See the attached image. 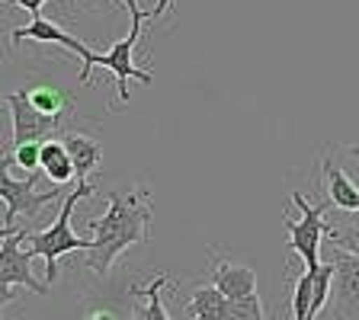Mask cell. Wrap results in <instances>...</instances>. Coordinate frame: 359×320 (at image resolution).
Returning a JSON list of instances; mask_svg holds the SVG:
<instances>
[{
  "mask_svg": "<svg viewBox=\"0 0 359 320\" xmlns=\"http://www.w3.org/2000/svg\"><path fill=\"white\" fill-rule=\"evenodd\" d=\"M13 4H16V7H22V10H29L32 16H39V13H42V7L48 4V0H13Z\"/></svg>",
  "mask_w": 359,
  "mask_h": 320,
  "instance_id": "ffe728a7",
  "label": "cell"
},
{
  "mask_svg": "<svg viewBox=\"0 0 359 320\" xmlns=\"http://www.w3.org/2000/svg\"><path fill=\"white\" fill-rule=\"evenodd\" d=\"M321 173H324V189H327L330 205L340 211H350V215L359 211V186L330 160V157L321 160Z\"/></svg>",
  "mask_w": 359,
  "mask_h": 320,
  "instance_id": "30bf717a",
  "label": "cell"
},
{
  "mask_svg": "<svg viewBox=\"0 0 359 320\" xmlns=\"http://www.w3.org/2000/svg\"><path fill=\"white\" fill-rule=\"evenodd\" d=\"M170 7H173V0H157V7H151V22L161 20V16H164Z\"/></svg>",
  "mask_w": 359,
  "mask_h": 320,
  "instance_id": "44dd1931",
  "label": "cell"
},
{
  "mask_svg": "<svg viewBox=\"0 0 359 320\" xmlns=\"http://www.w3.org/2000/svg\"><path fill=\"white\" fill-rule=\"evenodd\" d=\"M346 151H350V157H356V160H359V144H350Z\"/></svg>",
  "mask_w": 359,
  "mask_h": 320,
  "instance_id": "603a6c76",
  "label": "cell"
},
{
  "mask_svg": "<svg viewBox=\"0 0 359 320\" xmlns=\"http://www.w3.org/2000/svg\"><path fill=\"white\" fill-rule=\"evenodd\" d=\"M292 202L302 209V221H289V215H283L285 231H289V250H295L305 260V269H314L321 266V237H327L324 215L334 205H330V199L308 202L302 193H292Z\"/></svg>",
  "mask_w": 359,
  "mask_h": 320,
  "instance_id": "277c9868",
  "label": "cell"
},
{
  "mask_svg": "<svg viewBox=\"0 0 359 320\" xmlns=\"http://www.w3.org/2000/svg\"><path fill=\"white\" fill-rule=\"evenodd\" d=\"M61 141H65L67 154H71V160H74L77 183H87V176L97 170L100 157H103L100 141H93V138H87V134H81V132H65L61 134Z\"/></svg>",
  "mask_w": 359,
  "mask_h": 320,
  "instance_id": "7c38bea8",
  "label": "cell"
},
{
  "mask_svg": "<svg viewBox=\"0 0 359 320\" xmlns=\"http://www.w3.org/2000/svg\"><path fill=\"white\" fill-rule=\"evenodd\" d=\"M189 314H193V320H224L228 298L215 285H199L193 291V298H189Z\"/></svg>",
  "mask_w": 359,
  "mask_h": 320,
  "instance_id": "9a60e30c",
  "label": "cell"
},
{
  "mask_svg": "<svg viewBox=\"0 0 359 320\" xmlns=\"http://www.w3.org/2000/svg\"><path fill=\"white\" fill-rule=\"evenodd\" d=\"M334 305L330 320H359V256L334 246Z\"/></svg>",
  "mask_w": 359,
  "mask_h": 320,
  "instance_id": "ba28073f",
  "label": "cell"
},
{
  "mask_svg": "<svg viewBox=\"0 0 359 320\" xmlns=\"http://www.w3.org/2000/svg\"><path fill=\"white\" fill-rule=\"evenodd\" d=\"M87 320H119V317H116V314H112V311H106V307H103V311H93V314H87Z\"/></svg>",
  "mask_w": 359,
  "mask_h": 320,
  "instance_id": "7402d4cb",
  "label": "cell"
},
{
  "mask_svg": "<svg viewBox=\"0 0 359 320\" xmlns=\"http://www.w3.org/2000/svg\"><path fill=\"white\" fill-rule=\"evenodd\" d=\"M7 109H10V119H13V148L26 141H52L65 128V119L36 109L22 93H10Z\"/></svg>",
  "mask_w": 359,
  "mask_h": 320,
  "instance_id": "52a82bcc",
  "label": "cell"
},
{
  "mask_svg": "<svg viewBox=\"0 0 359 320\" xmlns=\"http://www.w3.org/2000/svg\"><path fill=\"white\" fill-rule=\"evenodd\" d=\"M0 193H4V202H7L4 231H13L16 218H36L48 202L58 199L61 189L52 186L48 193H36V173H26V179H13L10 176V157H4V164H0Z\"/></svg>",
  "mask_w": 359,
  "mask_h": 320,
  "instance_id": "5b68a950",
  "label": "cell"
},
{
  "mask_svg": "<svg viewBox=\"0 0 359 320\" xmlns=\"http://www.w3.org/2000/svg\"><path fill=\"white\" fill-rule=\"evenodd\" d=\"M93 246L87 250V263L97 276H109L112 263L132 244H144L151 237V199L144 189H119L106 195V211L100 221L87 224Z\"/></svg>",
  "mask_w": 359,
  "mask_h": 320,
  "instance_id": "6da1fadb",
  "label": "cell"
},
{
  "mask_svg": "<svg viewBox=\"0 0 359 320\" xmlns=\"http://www.w3.org/2000/svg\"><path fill=\"white\" fill-rule=\"evenodd\" d=\"M346 224H356V228H359V211H353V215H350V221H346Z\"/></svg>",
  "mask_w": 359,
  "mask_h": 320,
  "instance_id": "cb8c5ba5",
  "label": "cell"
},
{
  "mask_svg": "<svg viewBox=\"0 0 359 320\" xmlns=\"http://www.w3.org/2000/svg\"><path fill=\"white\" fill-rule=\"evenodd\" d=\"M122 4H126L128 16H132V22H128V36L119 39V42H112L109 52H103V55L97 52V58H93V64H90V71H93V67L112 71V74H116V83H119V103L126 106L128 103V81H142L144 87H151V81H154V77H151L148 71H142V67L132 64L144 22L151 20V10H142V7H138V0H122Z\"/></svg>",
  "mask_w": 359,
  "mask_h": 320,
  "instance_id": "3957f363",
  "label": "cell"
},
{
  "mask_svg": "<svg viewBox=\"0 0 359 320\" xmlns=\"http://www.w3.org/2000/svg\"><path fill=\"white\" fill-rule=\"evenodd\" d=\"M212 285L224 298H247L257 291V272L250 266H241V263H218L212 272Z\"/></svg>",
  "mask_w": 359,
  "mask_h": 320,
  "instance_id": "8fae6325",
  "label": "cell"
},
{
  "mask_svg": "<svg viewBox=\"0 0 359 320\" xmlns=\"http://www.w3.org/2000/svg\"><path fill=\"white\" fill-rule=\"evenodd\" d=\"M7 157H10V164H20L26 173H36V170H42V141L16 144Z\"/></svg>",
  "mask_w": 359,
  "mask_h": 320,
  "instance_id": "d6986e66",
  "label": "cell"
},
{
  "mask_svg": "<svg viewBox=\"0 0 359 320\" xmlns=\"http://www.w3.org/2000/svg\"><path fill=\"white\" fill-rule=\"evenodd\" d=\"M170 282V276H154L151 285L144 288H135V295H144V307L138 311V320H170L164 311V301H161V288Z\"/></svg>",
  "mask_w": 359,
  "mask_h": 320,
  "instance_id": "2e32d148",
  "label": "cell"
},
{
  "mask_svg": "<svg viewBox=\"0 0 359 320\" xmlns=\"http://www.w3.org/2000/svg\"><path fill=\"white\" fill-rule=\"evenodd\" d=\"M0 237H4V244H0V288H4L0 301L4 305L13 301V285H22V288L36 291V295H45L48 282H39L32 276V266H29L32 253L22 250V231L13 228V231H4Z\"/></svg>",
  "mask_w": 359,
  "mask_h": 320,
  "instance_id": "8992f818",
  "label": "cell"
},
{
  "mask_svg": "<svg viewBox=\"0 0 359 320\" xmlns=\"http://www.w3.org/2000/svg\"><path fill=\"white\" fill-rule=\"evenodd\" d=\"M224 320H266L257 291L247 295V298H228V314H224Z\"/></svg>",
  "mask_w": 359,
  "mask_h": 320,
  "instance_id": "ac0fdd59",
  "label": "cell"
},
{
  "mask_svg": "<svg viewBox=\"0 0 359 320\" xmlns=\"http://www.w3.org/2000/svg\"><path fill=\"white\" fill-rule=\"evenodd\" d=\"M93 193H97V189L90 186V183H77L74 193H67L58 218H55L45 231H26V228H22V250H29L32 256H42L45 260V282L48 285L58 279V260L61 256L77 253V250L87 253L90 246H93V237H77V234L71 231V215H74V209Z\"/></svg>",
  "mask_w": 359,
  "mask_h": 320,
  "instance_id": "7a4b0ae2",
  "label": "cell"
},
{
  "mask_svg": "<svg viewBox=\"0 0 359 320\" xmlns=\"http://www.w3.org/2000/svg\"><path fill=\"white\" fill-rule=\"evenodd\" d=\"M42 173L48 179H55L58 186H67V183L77 176L74 160H71V154H67L65 141H58V138L42 141Z\"/></svg>",
  "mask_w": 359,
  "mask_h": 320,
  "instance_id": "5bb4252c",
  "label": "cell"
},
{
  "mask_svg": "<svg viewBox=\"0 0 359 320\" xmlns=\"http://www.w3.org/2000/svg\"><path fill=\"white\" fill-rule=\"evenodd\" d=\"M22 97L29 99L36 109L48 112V116H58V119H67L71 116V109H74V103H71V93L61 87H55V83H32V87L20 90Z\"/></svg>",
  "mask_w": 359,
  "mask_h": 320,
  "instance_id": "4fadbf2b",
  "label": "cell"
},
{
  "mask_svg": "<svg viewBox=\"0 0 359 320\" xmlns=\"http://www.w3.org/2000/svg\"><path fill=\"white\" fill-rule=\"evenodd\" d=\"M311 288H314V279L305 269V276L295 279V291H292V320H308V311H311Z\"/></svg>",
  "mask_w": 359,
  "mask_h": 320,
  "instance_id": "e0dca14e",
  "label": "cell"
},
{
  "mask_svg": "<svg viewBox=\"0 0 359 320\" xmlns=\"http://www.w3.org/2000/svg\"><path fill=\"white\" fill-rule=\"evenodd\" d=\"M10 39H13V45H20V42H58V45H65V48H71L77 58H83V67H81V77H77V81L90 83V64H93L97 52H93L87 42H81V39L67 36L58 22H48V20H42V16H32L29 26H16V29L10 32Z\"/></svg>",
  "mask_w": 359,
  "mask_h": 320,
  "instance_id": "9c48e42d",
  "label": "cell"
}]
</instances>
